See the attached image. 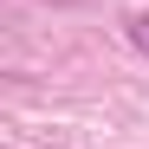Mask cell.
<instances>
[{
    "mask_svg": "<svg viewBox=\"0 0 149 149\" xmlns=\"http://www.w3.org/2000/svg\"><path fill=\"white\" fill-rule=\"evenodd\" d=\"M130 39H136V52L149 58V13H130Z\"/></svg>",
    "mask_w": 149,
    "mask_h": 149,
    "instance_id": "cell-1",
    "label": "cell"
}]
</instances>
